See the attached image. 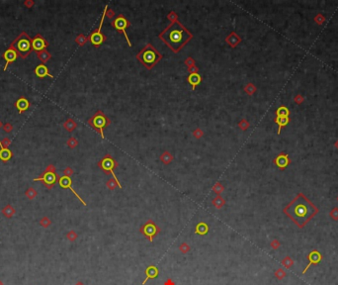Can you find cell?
<instances>
[{
  "instance_id": "obj_33",
  "label": "cell",
  "mask_w": 338,
  "mask_h": 285,
  "mask_svg": "<svg viewBox=\"0 0 338 285\" xmlns=\"http://www.w3.org/2000/svg\"><path fill=\"white\" fill-rule=\"evenodd\" d=\"M75 41H76L77 44L79 45V46H84V45H85V43L88 41V38H86L83 34H80V35H78V36L76 37Z\"/></svg>"
},
{
  "instance_id": "obj_48",
  "label": "cell",
  "mask_w": 338,
  "mask_h": 285,
  "mask_svg": "<svg viewBox=\"0 0 338 285\" xmlns=\"http://www.w3.org/2000/svg\"><path fill=\"white\" fill-rule=\"evenodd\" d=\"M1 142H2L3 147H5V148H8V147L10 146V144H11V140H10L9 138H4V139L1 141Z\"/></svg>"
},
{
  "instance_id": "obj_2",
  "label": "cell",
  "mask_w": 338,
  "mask_h": 285,
  "mask_svg": "<svg viewBox=\"0 0 338 285\" xmlns=\"http://www.w3.org/2000/svg\"><path fill=\"white\" fill-rule=\"evenodd\" d=\"M158 38L163 41L174 53H178L193 39V34L185 28L179 21L169 24L158 35Z\"/></svg>"
},
{
  "instance_id": "obj_19",
  "label": "cell",
  "mask_w": 338,
  "mask_h": 285,
  "mask_svg": "<svg viewBox=\"0 0 338 285\" xmlns=\"http://www.w3.org/2000/svg\"><path fill=\"white\" fill-rule=\"evenodd\" d=\"M225 42L229 44L231 48H235L237 45L241 42V38H240L235 32H231V33L225 38Z\"/></svg>"
},
{
  "instance_id": "obj_55",
  "label": "cell",
  "mask_w": 338,
  "mask_h": 285,
  "mask_svg": "<svg viewBox=\"0 0 338 285\" xmlns=\"http://www.w3.org/2000/svg\"><path fill=\"white\" fill-rule=\"evenodd\" d=\"M1 127H3V125H2V123H1V121H0V128H1Z\"/></svg>"
},
{
  "instance_id": "obj_39",
  "label": "cell",
  "mask_w": 338,
  "mask_h": 285,
  "mask_svg": "<svg viewBox=\"0 0 338 285\" xmlns=\"http://www.w3.org/2000/svg\"><path fill=\"white\" fill-rule=\"evenodd\" d=\"M238 126H239V128H240V129H241V130L245 131V130H247V129H248V127H249V123H248L247 121H246L245 119H243V120H241V121L239 122Z\"/></svg>"
},
{
  "instance_id": "obj_25",
  "label": "cell",
  "mask_w": 338,
  "mask_h": 285,
  "mask_svg": "<svg viewBox=\"0 0 338 285\" xmlns=\"http://www.w3.org/2000/svg\"><path fill=\"white\" fill-rule=\"evenodd\" d=\"M275 123L279 126L278 134H280V133H281V129H282L283 127H285V126L289 123V117H276Z\"/></svg>"
},
{
  "instance_id": "obj_7",
  "label": "cell",
  "mask_w": 338,
  "mask_h": 285,
  "mask_svg": "<svg viewBox=\"0 0 338 285\" xmlns=\"http://www.w3.org/2000/svg\"><path fill=\"white\" fill-rule=\"evenodd\" d=\"M111 25H112V27H113L115 30H117V31L119 32V33H121V34H123V35L125 36L128 45H129V47H132V43H131V41H129V36H128L127 32H126V29H127L128 27H129V26H131L132 24H131V22H129L128 19L126 18V16L123 15V14H119L118 16H116V17L113 19V20L111 21Z\"/></svg>"
},
{
  "instance_id": "obj_42",
  "label": "cell",
  "mask_w": 338,
  "mask_h": 285,
  "mask_svg": "<svg viewBox=\"0 0 338 285\" xmlns=\"http://www.w3.org/2000/svg\"><path fill=\"white\" fill-rule=\"evenodd\" d=\"M67 238H68L69 241L73 242V241H75L76 238H77V234H76L74 231H69L68 234H67Z\"/></svg>"
},
{
  "instance_id": "obj_51",
  "label": "cell",
  "mask_w": 338,
  "mask_h": 285,
  "mask_svg": "<svg viewBox=\"0 0 338 285\" xmlns=\"http://www.w3.org/2000/svg\"><path fill=\"white\" fill-rule=\"evenodd\" d=\"M330 216L332 217L333 219L337 220V219H338V210H337V209H334L332 212L330 213Z\"/></svg>"
},
{
  "instance_id": "obj_54",
  "label": "cell",
  "mask_w": 338,
  "mask_h": 285,
  "mask_svg": "<svg viewBox=\"0 0 338 285\" xmlns=\"http://www.w3.org/2000/svg\"><path fill=\"white\" fill-rule=\"evenodd\" d=\"M75 285H84V284H83L82 282H77V283H76Z\"/></svg>"
},
{
  "instance_id": "obj_16",
  "label": "cell",
  "mask_w": 338,
  "mask_h": 285,
  "mask_svg": "<svg viewBox=\"0 0 338 285\" xmlns=\"http://www.w3.org/2000/svg\"><path fill=\"white\" fill-rule=\"evenodd\" d=\"M274 164L280 168V169H285L286 167H287L290 164V159H289V157L288 154L286 153H281L279 154L278 157L275 159L274 160Z\"/></svg>"
},
{
  "instance_id": "obj_28",
  "label": "cell",
  "mask_w": 338,
  "mask_h": 285,
  "mask_svg": "<svg viewBox=\"0 0 338 285\" xmlns=\"http://www.w3.org/2000/svg\"><path fill=\"white\" fill-rule=\"evenodd\" d=\"M289 114H290L289 109L285 106H281L277 109L276 117H289Z\"/></svg>"
},
{
  "instance_id": "obj_40",
  "label": "cell",
  "mask_w": 338,
  "mask_h": 285,
  "mask_svg": "<svg viewBox=\"0 0 338 285\" xmlns=\"http://www.w3.org/2000/svg\"><path fill=\"white\" fill-rule=\"evenodd\" d=\"M203 135H204V133H203V131L201 130L200 128H196V129H195V130L193 131V136H194L195 138H197V139H200L201 137H203Z\"/></svg>"
},
{
  "instance_id": "obj_27",
  "label": "cell",
  "mask_w": 338,
  "mask_h": 285,
  "mask_svg": "<svg viewBox=\"0 0 338 285\" xmlns=\"http://www.w3.org/2000/svg\"><path fill=\"white\" fill-rule=\"evenodd\" d=\"M173 159H174L173 155H172L170 153H169V152H167V151H165L163 153L160 155V160H161L164 164H170L171 161L173 160Z\"/></svg>"
},
{
  "instance_id": "obj_45",
  "label": "cell",
  "mask_w": 338,
  "mask_h": 285,
  "mask_svg": "<svg viewBox=\"0 0 338 285\" xmlns=\"http://www.w3.org/2000/svg\"><path fill=\"white\" fill-rule=\"evenodd\" d=\"M63 174H64V175H66V176L70 177V176L73 174V169H72V168H71V167H69V166H68V167H66V169L63 170Z\"/></svg>"
},
{
  "instance_id": "obj_38",
  "label": "cell",
  "mask_w": 338,
  "mask_h": 285,
  "mask_svg": "<svg viewBox=\"0 0 338 285\" xmlns=\"http://www.w3.org/2000/svg\"><path fill=\"white\" fill-rule=\"evenodd\" d=\"M167 18L171 21V23L178 21V15L174 11H171L170 13H169V14L167 15Z\"/></svg>"
},
{
  "instance_id": "obj_8",
  "label": "cell",
  "mask_w": 338,
  "mask_h": 285,
  "mask_svg": "<svg viewBox=\"0 0 338 285\" xmlns=\"http://www.w3.org/2000/svg\"><path fill=\"white\" fill-rule=\"evenodd\" d=\"M160 231L161 230L159 227L154 223V221H152L151 219L147 220V221L140 228V233L144 235L148 239V242H151V243L153 242V239L159 234Z\"/></svg>"
},
{
  "instance_id": "obj_22",
  "label": "cell",
  "mask_w": 338,
  "mask_h": 285,
  "mask_svg": "<svg viewBox=\"0 0 338 285\" xmlns=\"http://www.w3.org/2000/svg\"><path fill=\"white\" fill-rule=\"evenodd\" d=\"M209 226L205 222H200L195 227V234L200 236H205L209 233Z\"/></svg>"
},
{
  "instance_id": "obj_13",
  "label": "cell",
  "mask_w": 338,
  "mask_h": 285,
  "mask_svg": "<svg viewBox=\"0 0 338 285\" xmlns=\"http://www.w3.org/2000/svg\"><path fill=\"white\" fill-rule=\"evenodd\" d=\"M322 260V255L321 254L318 250H311L309 255H308V261H309V263L308 265L305 266V268L303 270V274H304L305 272H307V270L311 266V265H315V264H318Z\"/></svg>"
},
{
  "instance_id": "obj_24",
  "label": "cell",
  "mask_w": 338,
  "mask_h": 285,
  "mask_svg": "<svg viewBox=\"0 0 338 285\" xmlns=\"http://www.w3.org/2000/svg\"><path fill=\"white\" fill-rule=\"evenodd\" d=\"M212 204L216 209H222L225 204V200L220 195H217L212 200Z\"/></svg>"
},
{
  "instance_id": "obj_18",
  "label": "cell",
  "mask_w": 338,
  "mask_h": 285,
  "mask_svg": "<svg viewBox=\"0 0 338 285\" xmlns=\"http://www.w3.org/2000/svg\"><path fill=\"white\" fill-rule=\"evenodd\" d=\"M12 155H13L12 152L8 148L3 147L1 141H0V160H2L3 163H7L12 158Z\"/></svg>"
},
{
  "instance_id": "obj_12",
  "label": "cell",
  "mask_w": 338,
  "mask_h": 285,
  "mask_svg": "<svg viewBox=\"0 0 338 285\" xmlns=\"http://www.w3.org/2000/svg\"><path fill=\"white\" fill-rule=\"evenodd\" d=\"M58 183H60V185L62 187V188L70 189V191L72 192V193H74V195L79 199V201H80V202H81L84 206H86V202L84 201V200H83V199H82V198L78 195V194L76 193V191L72 188V186H71V184H72V181H71V178H70V177L63 175V176H61V177L58 178Z\"/></svg>"
},
{
  "instance_id": "obj_30",
  "label": "cell",
  "mask_w": 338,
  "mask_h": 285,
  "mask_svg": "<svg viewBox=\"0 0 338 285\" xmlns=\"http://www.w3.org/2000/svg\"><path fill=\"white\" fill-rule=\"evenodd\" d=\"M294 263H295L294 261L292 260L290 256H288V255L286 256L285 258H283V261H281V264L283 265L285 268H287V269H289V268H291L292 266H293Z\"/></svg>"
},
{
  "instance_id": "obj_36",
  "label": "cell",
  "mask_w": 338,
  "mask_h": 285,
  "mask_svg": "<svg viewBox=\"0 0 338 285\" xmlns=\"http://www.w3.org/2000/svg\"><path fill=\"white\" fill-rule=\"evenodd\" d=\"M255 90H256V88H255V86L253 85L252 83L247 84V85H246V86L244 87V91H245L246 93H247V94H249V95H251V94L254 93V92H255Z\"/></svg>"
},
{
  "instance_id": "obj_9",
  "label": "cell",
  "mask_w": 338,
  "mask_h": 285,
  "mask_svg": "<svg viewBox=\"0 0 338 285\" xmlns=\"http://www.w3.org/2000/svg\"><path fill=\"white\" fill-rule=\"evenodd\" d=\"M56 179H57V175L55 173V167L53 164H50L47 168H45V172L42 174V175L38 178H35L34 180L35 181H37V180L43 181V183L47 186V188L50 189V188H53V186L55 184Z\"/></svg>"
},
{
  "instance_id": "obj_43",
  "label": "cell",
  "mask_w": 338,
  "mask_h": 285,
  "mask_svg": "<svg viewBox=\"0 0 338 285\" xmlns=\"http://www.w3.org/2000/svg\"><path fill=\"white\" fill-rule=\"evenodd\" d=\"M270 245H271V248L273 250H278L279 248H280L281 244H280V242L278 241V239H273V241L271 242V244H270Z\"/></svg>"
},
{
  "instance_id": "obj_17",
  "label": "cell",
  "mask_w": 338,
  "mask_h": 285,
  "mask_svg": "<svg viewBox=\"0 0 338 285\" xmlns=\"http://www.w3.org/2000/svg\"><path fill=\"white\" fill-rule=\"evenodd\" d=\"M35 73L38 77H40V78H44V77H50V78H54V75L50 73L49 71V68L47 67V66H45V64H39V66L36 67L35 69Z\"/></svg>"
},
{
  "instance_id": "obj_10",
  "label": "cell",
  "mask_w": 338,
  "mask_h": 285,
  "mask_svg": "<svg viewBox=\"0 0 338 285\" xmlns=\"http://www.w3.org/2000/svg\"><path fill=\"white\" fill-rule=\"evenodd\" d=\"M107 9H108V6H106L105 9H104V12H103V14H102V18H101L100 25H99L98 29H96L95 31H93L92 33H91V35L89 36V38H88V40L91 42V44H92L93 46L97 47V48L100 47L101 45L107 40V37L101 32L102 25H103V22H104V19H105V17H106V10H107Z\"/></svg>"
},
{
  "instance_id": "obj_50",
  "label": "cell",
  "mask_w": 338,
  "mask_h": 285,
  "mask_svg": "<svg viewBox=\"0 0 338 285\" xmlns=\"http://www.w3.org/2000/svg\"><path fill=\"white\" fill-rule=\"evenodd\" d=\"M34 4H35V2L33 1V0H27V1L24 2V5L26 6V7H28V8H31Z\"/></svg>"
},
{
  "instance_id": "obj_34",
  "label": "cell",
  "mask_w": 338,
  "mask_h": 285,
  "mask_svg": "<svg viewBox=\"0 0 338 285\" xmlns=\"http://www.w3.org/2000/svg\"><path fill=\"white\" fill-rule=\"evenodd\" d=\"M274 275H275V277L277 278L278 280H282L283 278L286 276V271H285L284 269H282V268H278V269L275 271Z\"/></svg>"
},
{
  "instance_id": "obj_49",
  "label": "cell",
  "mask_w": 338,
  "mask_h": 285,
  "mask_svg": "<svg viewBox=\"0 0 338 285\" xmlns=\"http://www.w3.org/2000/svg\"><path fill=\"white\" fill-rule=\"evenodd\" d=\"M188 71L190 73V74H192V73H198L199 68H198L196 66H193V67H188Z\"/></svg>"
},
{
  "instance_id": "obj_4",
  "label": "cell",
  "mask_w": 338,
  "mask_h": 285,
  "mask_svg": "<svg viewBox=\"0 0 338 285\" xmlns=\"http://www.w3.org/2000/svg\"><path fill=\"white\" fill-rule=\"evenodd\" d=\"M9 48L14 50L21 59H27L28 56L33 51L32 39L26 32H22L20 35L17 36L12 41Z\"/></svg>"
},
{
  "instance_id": "obj_23",
  "label": "cell",
  "mask_w": 338,
  "mask_h": 285,
  "mask_svg": "<svg viewBox=\"0 0 338 285\" xmlns=\"http://www.w3.org/2000/svg\"><path fill=\"white\" fill-rule=\"evenodd\" d=\"M37 56H38V59L43 62V64L47 63V62H49L51 59V55L47 51V49L44 51H38Z\"/></svg>"
},
{
  "instance_id": "obj_21",
  "label": "cell",
  "mask_w": 338,
  "mask_h": 285,
  "mask_svg": "<svg viewBox=\"0 0 338 285\" xmlns=\"http://www.w3.org/2000/svg\"><path fill=\"white\" fill-rule=\"evenodd\" d=\"M30 106V103L29 101L25 98V97H21V98H19L16 103H15V107L18 109L19 113H23L25 112L26 110H27Z\"/></svg>"
},
{
  "instance_id": "obj_32",
  "label": "cell",
  "mask_w": 338,
  "mask_h": 285,
  "mask_svg": "<svg viewBox=\"0 0 338 285\" xmlns=\"http://www.w3.org/2000/svg\"><path fill=\"white\" fill-rule=\"evenodd\" d=\"M179 250L182 252V254L186 255V254H188V252L191 250V247H190V245H188L187 243H182V244L179 245Z\"/></svg>"
},
{
  "instance_id": "obj_26",
  "label": "cell",
  "mask_w": 338,
  "mask_h": 285,
  "mask_svg": "<svg viewBox=\"0 0 338 285\" xmlns=\"http://www.w3.org/2000/svg\"><path fill=\"white\" fill-rule=\"evenodd\" d=\"M63 127H64V129H66V131L72 132L76 129L77 124H76V122L73 119H67L66 122L63 123Z\"/></svg>"
},
{
  "instance_id": "obj_35",
  "label": "cell",
  "mask_w": 338,
  "mask_h": 285,
  "mask_svg": "<svg viewBox=\"0 0 338 285\" xmlns=\"http://www.w3.org/2000/svg\"><path fill=\"white\" fill-rule=\"evenodd\" d=\"M14 212H15V211H14V209H13L10 205L6 206L5 208L3 209V214H4V215H5L6 217H8V218H10V217L13 215V214H14Z\"/></svg>"
},
{
  "instance_id": "obj_11",
  "label": "cell",
  "mask_w": 338,
  "mask_h": 285,
  "mask_svg": "<svg viewBox=\"0 0 338 285\" xmlns=\"http://www.w3.org/2000/svg\"><path fill=\"white\" fill-rule=\"evenodd\" d=\"M48 46H49V42L45 40L41 34L36 35L33 39H32V48H33V50L36 51L37 53L38 51L45 50V48Z\"/></svg>"
},
{
  "instance_id": "obj_14",
  "label": "cell",
  "mask_w": 338,
  "mask_h": 285,
  "mask_svg": "<svg viewBox=\"0 0 338 285\" xmlns=\"http://www.w3.org/2000/svg\"><path fill=\"white\" fill-rule=\"evenodd\" d=\"M145 280L142 281L141 285H145L148 280L156 278L159 274V270L155 265H148L145 270Z\"/></svg>"
},
{
  "instance_id": "obj_47",
  "label": "cell",
  "mask_w": 338,
  "mask_h": 285,
  "mask_svg": "<svg viewBox=\"0 0 338 285\" xmlns=\"http://www.w3.org/2000/svg\"><path fill=\"white\" fill-rule=\"evenodd\" d=\"M106 16H107L109 19H113V18H115V12H114L112 9L108 8V9L106 10Z\"/></svg>"
},
{
  "instance_id": "obj_44",
  "label": "cell",
  "mask_w": 338,
  "mask_h": 285,
  "mask_svg": "<svg viewBox=\"0 0 338 285\" xmlns=\"http://www.w3.org/2000/svg\"><path fill=\"white\" fill-rule=\"evenodd\" d=\"M26 195H27L30 199H34V197L36 196V191L34 190V188H30V189H28L27 192H26Z\"/></svg>"
},
{
  "instance_id": "obj_6",
  "label": "cell",
  "mask_w": 338,
  "mask_h": 285,
  "mask_svg": "<svg viewBox=\"0 0 338 285\" xmlns=\"http://www.w3.org/2000/svg\"><path fill=\"white\" fill-rule=\"evenodd\" d=\"M98 166L106 174H111V175H113V178L117 181V182L120 183L119 179L117 178V176L115 175V172H114V169L119 166V164L117 163L116 159L112 157L111 154L107 153V154L104 155V157L101 159V160L98 161Z\"/></svg>"
},
{
  "instance_id": "obj_52",
  "label": "cell",
  "mask_w": 338,
  "mask_h": 285,
  "mask_svg": "<svg viewBox=\"0 0 338 285\" xmlns=\"http://www.w3.org/2000/svg\"><path fill=\"white\" fill-rule=\"evenodd\" d=\"M163 285H175V282L173 281L172 278H167V279L164 281Z\"/></svg>"
},
{
  "instance_id": "obj_5",
  "label": "cell",
  "mask_w": 338,
  "mask_h": 285,
  "mask_svg": "<svg viewBox=\"0 0 338 285\" xmlns=\"http://www.w3.org/2000/svg\"><path fill=\"white\" fill-rule=\"evenodd\" d=\"M87 123H88V125L91 128L94 129L97 133H99L101 135L102 139H104V138H105V136H104L103 130L111 124V120H110L107 116L103 113V111L98 110V111H97L92 116V117L88 120Z\"/></svg>"
},
{
  "instance_id": "obj_31",
  "label": "cell",
  "mask_w": 338,
  "mask_h": 285,
  "mask_svg": "<svg viewBox=\"0 0 338 285\" xmlns=\"http://www.w3.org/2000/svg\"><path fill=\"white\" fill-rule=\"evenodd\" d=\"M224 190V187L223 186V184L220 182H217L213 186V191L217 194V195H220L223 193V191Z\"/></svg>"
},
{
  "instance_id": "obj_53",
  "label": "cell",
  "mask_w": 338,
  "mask_h": 285,
  "mask_svg": "<svg viewBox=\"0 0 338 285\" xmlns=\"http://www.w3.org/2000/svg\"><path fill=\"white\" fill-rule=\"evenodd\" d=\"M42 224H43V226H45V227H47V226H49L50 224V220L48 219V218H44L43 220H42V222H41Z\"/></svg>"
},
{
  "instance_id": "obj_46",
  "label": "cell",
  "mask_w": 338,
  "mask_h": 285,
  "mask_svg": "<svg viewBox=\"0 0 338 285\" xmlns=\"http://www.w3.org/2000/svg\"><path fill=\"white\" fill-rule=\"evenodd\" d=\"M3 130L6 132V133H10L12 130H13V126L10 124V123H6V124H4L3 125Z\"/></svg>"
},
{
  "instance_id": "obj_1",
  "label": "cell",
  "mask_w": 338,
  "mask_h": 285,
  "mask_svg": "<svg viewBox=\"0 0 338 285\" xmlns=\"http://www.w3.org/2000/svg\"><path fill=\"white\" fill-rule=\"evenodd\" d=\"M284 213L298 228H304L318 213V209L303 193H298L284 208Z\"/></svg>"
},
{
  "instance_id": "obj_29",
  "label": "cell",
  "mask_w": 338,
  "mask_h": 285,
  "mask_svg": "<svg viewBox=\"0 0 338 285\" xmlns=\"http://www.w3.org/2000/svg\"><path fill=\"white\" fill-rule=\"evenodd\" d=\"M106 186L108 187V188H109L110 190H114V189H116V188H117V187H119V188H121V189H122V184H121V183H119V182H117V181H116L114 178L109 179V180H108V182L106 183Z\"/></svg>"
},
{
  "instance_id": "obj_41",
  "label": "cell",
  "mask_w": 338,
  "mask_h": 285,
  "mask_svg": "<svg viewBox=\"0 0 338 285\" xmlns=\"http://www.w3.org/2000/svg\"><path fill=\"white\" fill-rule=\"evenodd\" d=\"M184 63L186 64V66H187L188 67H191L195 66V60H194V59H192L191 56H189V57H187V59L185 60Z\"/></svg>"
},
{
  "instance_id": "obj_15",
  "label": "cell",
  "mask_w": 338,
  "mask_h": 285,
  "mask_svg": "<svg viewBox=\"0 0 338 285\" xmlns=\"http://www.w3.org/2000/svg\"><path fill=\"white\" fill-rule=\"evenodd\" d=\"M2 56H3V59L5 60V62H6V64H5V67H4V70H6V69H7V67L9 66L10 63L14 62L17 60L18 54H17L13 49L8 48L7 50L5 51V53L3 54Z\"/></svg>"
},
{
  "instance_id": "obj_3",
  "label": "cell",
  "mask_w": 338,
  "mask_h": 285,
  "mask_svg": "<svg viewBox=\"0 0 338 285\" xmlns=\"http://www.w3.org/2000/svg\"><path fill=\"white\" fill-rule=\"evenodd\" d=\"M136 60L140 62V63L144 66L146 69L151 70L153 68L156 64L159 62L160 60H162V54L155 49L151 43L146 44L140 53L135 56Z\"/></svg>"
},
{
  "instance_id": "obj_20",
  "label": "cell",
  "mask_w": 338,
  "mask_h": 285,
  "mask_svg": "<svg viewBox=\"0 0 338 285\" xmlns=\"http://www.w3.org/2000/svg\"><path fill=\"white\" fill-rule=\"evenodd\" d=\"M187 81L192 86V90H195L196 86L202 82V77L199 73H192L187 77Z\"/></svg>"
},
{
  "instance_id": "obj_37",
  "label": "cell",
  "mask_w": 338,
  "mask_h": 285,
  "mask_svg": "<svg viewBox=\"0 0 338 285\" xmlns=\"http://www.w3.org/2000/svg\"><path fill=\"white\" fill-rule=\"evenodd\" d=\"M77 145H78V141H77L74 137H71L67 140V146L70 148H74L75 147H77Z\"/></svg>"
}]
</instances>
